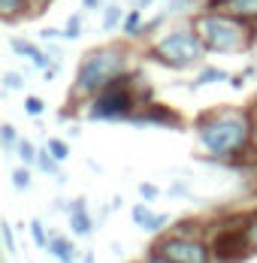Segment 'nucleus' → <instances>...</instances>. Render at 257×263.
Here are the masks:
<instances>
[{"label":"nucleus","mask_w":257,"mask_h":263,"mask_svg":"<svg viewBox=\"0 0 257 263\" xmlns=\"http://www.w3.org/2000/svg\"><path fill=\"white\" fill-rule=\"evenodd\" d=\"M46 251H49L58 263H79V260H82V254H79V248H76V236L51 233L49 248H46Z\"/></svg>","instance_id":"nucleus-10"},{"label":"nucleus","mask_w":257,"mask_h":263,"mask_svg":"<svg viewBox=\"0 0 257 263\" xmlns=\"http://www.w3.org/2000/svg\"><path fill=\"white\" fill-rule=\"evenodd\" d=\"M209 3H212V0H209Z\"/></svg>","instance_id":"nucleus-39"},{"label":"nucleus","mask_w":257,"mask_h":263,"mask_svg":"<svg viewBox=\"0 0 257 263\" xmlns=\"http://www.w3.org/2000/svg\"><path fill=\"white\" fill-rule=\"evenodd\" d=\"M194 30L200 33L206 52L212 54H242L254 43V25H245L221 9H206L194 15Z\"/></svg>","instance_id":"nucleus-4"},{"label":"nucleus","mask_w":257,"mask_h":263,"mask_svg":"<svg viewBox=\"0 0 257 263\" xmlns=\"http://www.w3.org/2000/svg\"><path fill=\"white\" fill-rule=\"evenodd\" d=\"M133 127H173V130H181L185 127V121H181V115L176 109H170V106L163 103H149L142 106L136 115H133V121H130Z\"/></svg>","instance_id":"nucleus-7"},{"label":"nucleus","mask_w":257,"mask_h":263,"mask_svg":"<svg viewBox=\"0 0 257 263\" xmlns=\"http://www.w3.org/2000/svg\"><path fill=\"white\" fill-rule=\"evenodd\" d=\"M67 224H70L73 236H79V239H85V236L94 233L97 221H94V215L88 212V200H85V197L70 200V206H67Z\"/></svg>","instance_id":"nucleus-9"},{"label":"nucleus","mask_w":257,"mask_h":263,"mask_svg":"<svg viewBox=\"0 0 257 263\" xmlns=\"http://www.w3.org/2000/svg\"><path fill=\"white\" fill-rule=\"evenodd\" d=\"M124 18H127V12L121 9V3H109V6L103 9L100 27H103V30H118V27L124 25Z\"/></svg>","instance_id":"nucleus-16"},{"label":"nucleus","mask_w":257,"mask_h":263,"mask_svg":"<svg viewBox=\"0 0 257 263\" xmlns=\"http://www.w3.org/2000/svg\"><path fill=\"white\" fill-rule=\"evenodd\" d=\"M136 263H170V260H167V257H160L154 248H149V251H145V257H142V260H136Z\"/></svg>","instance_id":"nucleus-30"},{"label":"nucleus","mask_w":257,"mask_h":263,"mask_svg":"<svg viewBox=\"0 0 257 263\" xmlns=\"http://www.w3.org/2000/svg\"><path fill=\"white\" fill-rule=\"evenodd\" d=\"M30 239H33V245H36V248H43V251L49 248L51 233H46V227H43V221H40V218H33V221H30Z\"/></svg>","instance_id":"nucleus-22"},{"label":"nucleus","mask_w":257,"mask_h":263,"mask_svg":"<svg viewBox=\"0 0 257 263\" xmlns=\"http://www.w3.org/2000/svg\"><path fill=\"white\" fill-rule=\"evenodd\" d=\"M12 184H15V191H27V187L33 184L30 166H15V170H12Z\"/></svg>","instance_id":"nucleus-23"},{"label":"nucleus","mask_w":257,"mask_h":263,"mask_svg":"<svg viewBox=\"0 0 257 263\" xmlns=\"http://www.w3.org/2000/svg\"><path fill=\"white\" fill-rule=\"evenodd\" d=\"M230 85H233V88H242V85H245V73H239V76H230Z\"/></svg>","instance_id":"nucleus-35"},{"label":"nucleus","mask_w":257,"mask_h":263,"mask_svg":"<svg viewBox=\"0 0 257 263\" xmlns=\"http://www.w3.org/2000/svg\"><path fill=\"white\" fill-rule=\"evenodd\" d=\"M136 194H139V203H149V206H152V203L160 197V194H163V191H160L154 182H142L139 187H136Z\"/></svg>","instance_id":"nucleus-24"},{"label":"nucleus","mask_w":257,"mask_h":263,"mask_svg":"<svg viewBox=\"0 0 257 263\" xmlns=\"http://www.w3.org/2000/svg\"><path fill=\"white\" fill-rule=\"evenodd\" d=\"M152 248L170 263H215L209 239H185V236L163 233V236H157L152 242Z\"/></svg>","instance_id":"nucleus-6"},{"label":"nucleus","mask_w":257,"mask_h":263,"mask_svg":"<svg viewBox=\"0 0 257 263\" xmlns=\"http://www.w3.org/2000/svg\"><path fill=\"white\" fill-rule=\"evenodd\" d=\"M36 170L43 173V176H49V179H58V182H64V173H61V163L51 158L46 148H40V158H36Z\"/></svg>","instance_id":"nucleus-17"},{"label":"nucleus","mask_w":257,"mask_h":263,"mask_svg":"<svg viewBox=\"0 0 257 263\" xmlns=\"http://www.w3.org/2000/svg\"><path fill=\"white\" fill-rule=\"evenodd\" d=\"M170 197H176V200H194V191H188V184H181V182H176V184H170V191H167Z\"/></svg>","instance_id":"nucleus-29"},{"label":"nucleus","mask_w":257,"mask_h":263,"mask_svg":"<svg viewBox=\"0 0 257 263\" xmlns=\"http://www.w3.org/2000/svg\"><path fill=\"white\" fill-rule=\"evenodd\" d=\"M218 82H230V73L221 70V67H203V70L194 76L191 88H206V85H218Z\"/></svg>","instance_id":"nucleus-14"},{"label":"nucleus","mask_w":257,"mask_h":263,"mask_svg":"<svg viewBox=\"0 0 257 263\" xmlns=\"http://www.w3.org/2000/svg\"><path fill=\"white\" fill-rule=\"evenodd\" d=\"M25 112L30 115V118H40V115L46 112V103H43L40 97H33V94H30V97H25Z\"/></svg>","instance_id":"nucleus-27"},{"label":"nucleus","mask_w":257,"mask_h":263,"mask_svg":"<svg viewBox=\"0 0 257 263\" xmlns=\"http://www.w3.org/2000/svg\"><path fill=\"white\" fill-rule=\"evenodd\" d=\"M248 112H251V139H254V152H257V100L251 103Z\"/></svg>","instance_id":"nucleus-31"},{"label":"nucleus","mask_w":257,"mask_h":263,"mask_svg":"<svg viewBox=\"0 0 257 263\" xmlns=\"http://www.w3.org/2000/svg\"><path fill=\"white\" fill-rule=\"evenodd\" d=\"M206 54L209 52H206L200 33L191 25V27H176V30L163 33L152 46L149 58L157 61V64H163L167 70H191V67H197L203 61Z\"/></svg>","instance_id":"nucleus-5"},{"label":"nucleus","mask_w":257,"mask_h":263,"mask_svg":"<svg viewBox=\"0 0 257 263\" xmlns=\"http://www.w3.org/2000/svg\"><path fill=\"white\" fill-rule=\"evenodd\" d=\"M212 3H215V0H212ZM218 3H221V0H218Z\"/></svg>","instance_id":"nucleus-37"},{"label":"nucleus","mask_w":257,"mask_h":263,"mask_svg":"<svg viewBox=\"0 0 257 263\" xmlns=\"http://www.w3.org/2000/svg\"><path fill=\"white\" fill-rule=\"evenodd\" d=\"M167 233L170 236H185V239H206L209 236V227H206V221H200V218H179V221L170 224Z\"/></svg>","instance_id":"nucleus-13"},{"label":"nucleus","mask_w":257,"mask_h":263,"mask_svg":"<svg viewBox=\"0 0 257 263\" xmlns=\"http://www.w3.org/2000/svg\"><path fill=\"white\" fill-rule=\"evenodd\" d=\"M0 239H3L6 254H15V230H12V224H9V221H3V224H0Z\"/></svg>","instance_id":"nucleus-25"},{"label":"nucleus","mask_w":257,"mask_h":263,"mask_svg":"<svg viewBox=\"0 0 257 263\" xmlns=\"http://www.w3.org/2000/svg\"><path fill=\"white\" fill-rule=\"evenodd\" d=\"M79 36H82V18L70 15L67 25H64V40H79Z\"/></svg>","instance_id":"nucleus-26"},{"label":"nucleus","mask_w":257,"mask_h":263,"mask_svg":"<svg viewBox=\"0 0 257 263\" xmlns=\"http://www.w3.org/2000/svg\"><path fill=\"white\" fill-rule=\"evenodd\" d=\"M9 49L19 54V58H27V61H30L33 67H40L43 73L49 70L51 64H54V61H49V54H43L36 46H33V43H30V40H22V36H12V40H9Z\"/></svg>","instance_id":"nucleus-12"},{"label":"nucleus","mask_w":257,"mask_h":263,"mask_svg":"<svg viewBox=\"0 0 257 263\" xmlns=\"http://www.w3.org/2000/svg\"><path fill=\"white\" fill-rule=\"evenodd\" d=\"M130 221L149 236H163V230H170V224H173L167 212H154L149 203H136L130 209Z\"/></svg>","instance_id":"nucleus-8"},{"label":"nucleus","mask_w":257,"mask_h":263,"mask_svg":"<svg viewBox=\"0 0 257 263\" xmlns=\"http://www.w3.org/2000/svg\"><path fill=\"white\" fill-rule=\"evenodd\" d=\"M112 3H115V0H112Z\"/></svg>","instance_id":"nucleus-38"},{"label":"nucleus","mask_w":257,"mask_h":263,"mask_svg":"<svg viewBox=\"0 0 257 263\" xmlns=\"http://www.w3.org/2000/svg\"><path fill=\"white\" fill-rule=\"evenodd\" d=\"M127 73H130L127 46H100V49H91L79 61L70 97L79 100V103H88V100H94L97 94H103L109 85H115Z\"/></svg>","instance_id":"nucleus-2"},{"label":"nucleus","mask_w":257,"mask_h":263,"mask_svg":"<svg viewBox=\"0 0 257 263\" xmlns=\"http://www.w3.org/2000/svg\"><path fill=\"white\" fill-rule=\"evenodd\" d=\"M19 88H25V76L22 73H3V91H19Z\"/></svg>","instance_id":"nucleus-28"},{"label":"nucleus","mask_w":257,"mask_h":263,"mask_svg":"<svg viewBox=\"0 0 257 263\" xmlns=\"http://www.w3.org/2000/svg\"><path fill=\"white\" fill-rule=\"evenodd\" d=\"M51 0H27V12H40L43 6H49Z\"/></svg>","instance_id":"nucleus-32"},{"label":"nucleus","mask_w":257,"mask_h":263,"mask_svg":"<svg viewBox=\"0 0 257 263\" xmlns=\"http://www.w3.org/2000/svg\"><path fill=\"white\" fill-rule=\"evenodd\" d=\"M136 82H142V73L130 70L127 76L109 85L103 94H97L94 100L85 103V118L88 121H133V115L142 109V106L154 103L152 88H136Z\"/></svg>","instance_id":"nucleus-3"},{"label":"nucleus","mask_w":257,"mask_h":263,"mask_svg":"<svg viewBox=\"0 0 257 263\" xmlns=\"http://www.w3.org/2000/svg\"><path fill=\"white\" fill-rule=\"evenodd\" d=\"M209 9H221V12H227L245 25L257 22V0H221V3L215 0V3H209Z\"/></svg>","instance_id":"nucleus-11"},{"label":"nucleus","mask_w":257,"mask_h":263,"mask_svg":"<svg viewBox=\"0 0 257 263\" xmlns=\"http://www.w3.org/2000/svg\"><path fill=\"white\" fill-rule=\"evenodd\" d=\"M121 33H124L127 40L145 36V18H142V12H139V9H130V12H127V18H124V25H121Z\"/></svg>","instance_id":"nucleus-15"},{"label":"nucleus","mask_w":257,"mask_h":263,"mask_svg":"<svg viewBox=\"0 0 257 263\" xmlns=\"http://www.w3.org/2000/svg\"><path fill=\"white\" fill-rule=\"evenodd\" d=\"M130 3H133V9H139V12H142V9H149V6H152L154 0H130Z\"/></svg>","instance_id":"nucleus-34"},{"label":"nucleus","mask_w":257,"mask_h":263,"mask_svg":"<svg viewBox=\"0 0 257 263\" xmlns=\"http://www.w3.org/2000/svg\"><path fill=\"white\" fill-rule=\"evenodd\" d=\"M19 142H22V136H19V130H15L12 124H0V145H3L6 152H15Z\"/></svg>","instance_id":"nucleus-21"},{"label":"nucleus","mask_w":257,"mask_h":263,"mask_svg":"<svg viewBox=\"0 0 257 263\" xmlns=\"http://www.w3.org/2000/svg\"><path fill=\"white\" fill-rule=\"evenodd\" d=\"M82 263H94V251H82Z\"/></svg>","instance_id":"nucleus-36"},{"label":"nucleus","mask_w":257,"mask_h":263,"mask_svg":"<svg viewBox=\"0 0 257 263\" xmlns=\"http://www.w3.org/2000/svg\"><path fill=\"white\" fill-rule=\"evenodd\" d=\"M46 152H49V155L58 160V163H64V160L70 158V145H67L64 139H58V136H49V142H46Z\"/></svg>","instance_id":"nucleus-20"},{"label":"nucleus","mask_w":257,"mask_h":263,"mask_svg":"<svg viewBox=\"0 0 257 263\" xmlns=\"http://www.w3.org/2000/svg\"><path fill=\"white\" fill-rule=\"evenodd\" d=\"M82 6H85V9H106L109 3H106V0H82Z\"/></svg>","instance_id":"nucleus-33"},{"label":"nucleus","mask_w":257,"mask_h":263,"mask_svg":"<svg viewBox=\"0 0 257 263\" xmlns=\"http://www.w3.org/2000/svg\"><path fill=\"white\" fill-rule=\"evenodd\" d=\"M15 155H19V160H22V166H36L40 148H36L30 139H22V142H19V148H15Z\"/></svg>","instance_id":"nucleus-19"},{"label":"nucleus","mask_w":257,"mask_h":263,"mask_svg":"<svg viewBox=\"0 0 257 263\" xmlns=\"http://www.w3.org/2000/svg\"><path fill=\"white\" fill-rule=\"evenodd\" d=\"M25 12H27V0H0V15L6 22H15Z\"/></svg>","instance_id":"nucleus-18"},{"label":"nucleus","mask_w":257,"mask_h":263,"mask_svg":"<svg viewBox=\"0 0 257 263\" xmlns=\"http://www.w3.org/2000/svg\"><path fill=\"white\" fill-rule=\"evenodd\" d=\"M194 136L200 152L215 163H236L248 152H254L248 109H236V106L209 109L194 121Z\"/></svg>","instance_id":"nucleus-1"}]
</instances>
